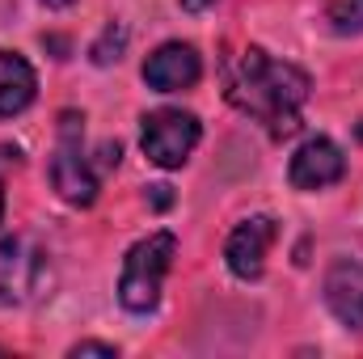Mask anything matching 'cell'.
Wrapping results in <instances>:
<instances>
[{"label":"cell","mask_w":363,"mask_h":359,"mask_svg":"<svg viewBox=\"0 0 363 359\" xmlns=\"http://www.w3.org/2000/svg\"><path fill=\"white\" fill-rule=\"evenodd\" d=\"M228 101L241 114L267 123L274 140H283L300 127V106L308 101V72L267 55L262 47H250L228 72Z\"/></svg>","instance_id":"obj_1"},{"label":"cell","mask_w":363,"mask_h":359,"mask_svg":"<svg viewBox=\"0 0 363 359\" xmlns=\"http://www.w3.org/2000/svg\"><path fill=\"white\" fill-rule=\"evenodd\" d=\"M178 254V237L174 233H148L144 241H135L123 258L118 275V304L127 313H152L165 287V275L174 267Z\"/></svg>","instance_id":"obj_2"},{"label":"cell","mask_w":363,"mask_h":359,"mask_svg":"<svg viewBox=\"0 0 363 359\" xmlns=\"http://www.w3.org/2000/svg\"><path fill=\"white\" fill-rule=\"evenodd\" d=\"M81 136H85V118L77 110H64L60 114V140L51 153V186L60 190L64 203L93 207L97 203V178H93V165L85 161Z\"/></svg>","instance_id":"obj_3"},{"label":"cell","mask_w":363,"mask_h":359,"mask_svg":"<svg viewBox=\"0 0 363 359\" xmlns=\"http://www.w3.org/2000/svg\"><path fill=\"white\" fill-rule=\"evenodd\" d=\"M47 283H51V263L38 241H30V237L0 241V304L4 309L38 300L47 292Z\"/></svg>","instance_id":"obj_4"},{"label":"cell","mask_w":363,"mask_h":359,"mask_svg":"<svg viewBox=\"0 0 363 359\" xmlns=\"http://www.w3.org/2000/svg\"><path fill=\"white\" fill-rule=\"evenodd\" d=\"M199 140H203V127H199V118H194L190 110L165 106V110L144 114L140 148H144V157H148L152 165H161V170H182V165L190 161V153L199 148Z\"/></svg>","instance_id":"obj_5"},{"label":"cell","mask_w":363,"mask_h":359,"mask_svg":"<svg viewBox=\"0 0 363 359\" xmlns=\"http://www.w3.org/2000/svg\"><path fill=\"white\" fill-rule=\"evenodd\" d=\"M274 237H279V228H274L271 216H250V220H241L233 233H228V241H224V263L228 270L237 275V279H258L262 270H267V254H271Z\"/></svg>","instance_id":"obj_6"},{"label":"cell","mask_w":363,"mask_h":359,"mask_svg":"<svg viewBox=\"0 0 363 359\" xmlns=\"http://www.w3.org/2000/svg\"><path fill=\"white\" fill-rule=\"evenodd\" d=\"M342 174H347V157H342V148H338L334 140H325V136L304 140V144L291 153V165H287V182H291L296 190H325V186L342 182Z\"/></svg>","instance_id":"obj_7"},{"label":"cell","mask_w":363,"mask_h":359,"mask_svg":"<svg viewBox=\"0 0 363 359\" xmlns=\"http://www.w3.org/2000/svg\"><path fill=\"white\" fill-rule=\"evenodd\" d=\"M203 77V60L190 43H161L144 60V85L157 93H182Z\"/></svg>","instance_id":"obj_8"},{"label":"cell","mask_w":363,"mask_h":359,"mask_svg":"<svg viewBox=\"0 0 363 359\" xmlns=\"http://www.w3.org/2000/svg\"><path fill=\"white\" fill-rule=\"evenodd\" d=\"M325 309L347 326V330H363V263L355 258H338L325 270Z\"/></svg>","instance_id":"obj_9"},{"label":"cell","mask_w":363,"mask_h":359,"mask_svg":"<svg viewBox=\"0 0 363 359\" xmlns=\"http://www.w3.org/2000/svg\"><path fill=\"white\" fill-rule=\"evenodd\" d=\"M34 93H38V77L30 60L17 51H0V118L21 114L34 101Z\"/></svg>","instance_id":"obj_10"},{"label":"cell","mask_w":363,"mask_h":359,"mask_svg":"<svg viewBox=\"0 0 363 359\" xmlns=\"http://www.w3.org/2000/svg\"><path fill=\"white\" fill-rule=\"evenodd\" d=\"M325 21L334 34H363V0H330Z\"/></svg>","instance_id":"obj_11"},{"label":"cell","mask_w":363,"mask_h":359,"mask_svg":"<svg viewBox=\"0 0 363 359\" xmlns=\"http://www.w3.org/2000/svg\"><path fill=\"white\" fill-rule=\"evenodd\" d=\"M123 47H127V26H123V21H110V26L101 30V38L89 47V60L97 68H110V64L123 55Z\"/></svg>","instance_id":"obj_12"},{"label":"cell","mask_w":363,"mask_h":359,"mask_svg":"<svg viewBox=\"0 0 363 359\" xmlns=\"http://www.w3.org/2000/svg\"><path fill=\"white\" fill-rule=\"evenodd\" d=\"M68 355H77V359H81V355H106V359H114V355H118V347H114V343H77Z\"/></svg>","instance_id":"obj_13"},{"label":"cell","mask_w":363,"mask_h":359,"mask_svg":"<svg viewBox=\"0 0 363 359\" xmlns=\"http://www.w3.org/2000/svg\"><path fill=\"white\" fill-rule=\"evenodd\" d=\"M152 190V203L157 207H169V186H148Z\"/></svg>","instance_id":"obj_14"},{"label":"cell","mask_w":363,"mask_h":359,"mask_svg":"<svg viewBox=\"0 0 363 359\" xmlns=\"http://www.w3.org/2000/svg\"><path fill=\"white\" fill-rule=\"evenodd\" d=\"M9 153H13V148H0V161H4ZM0 220H4V178H0Z\"/></svg>","instance_id":"obj_15"},{"label":"cell","mask_w":363,"mask_h":359,"mask_svg":"<svg viewBox=\"0 0 363 359\" xmlns=\"http://www.w3.org/2000/svg\"><path fill=\"white\" fill-rule=\"evenodd\" d=\"M43 4H47V9H72L77 0H43Z\"/></svg>","instance_id":"obj_16"},{"label":"cell","mask_w":363,"mask_h":359,"mask_svg":"<svg viewBox=\"0 0 363 359\" xmlns=\"http://www.w3.org/2000/svg\"><path fill=\"white\" fill-rule=\"evenodd\" d=\"M182 4H186V9H199V4H207V0H182Z\"/></svg>","instance_id":"obj_17"}]
</instances>
